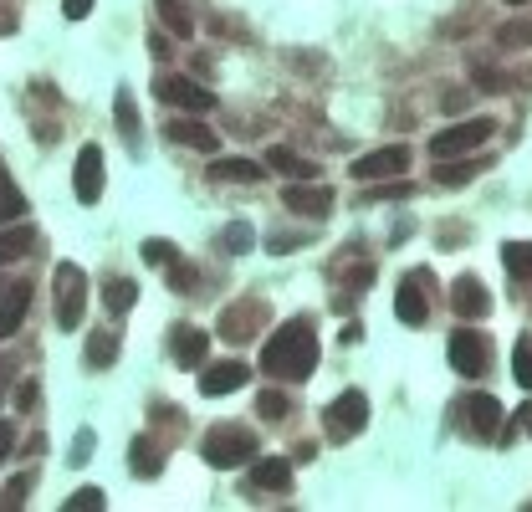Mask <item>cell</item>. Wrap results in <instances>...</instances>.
<instances>
[{"mask_svg":"<svg viewBox=\"0 0 532 512\" xmlns=\"http://www.w3.org/2000/svg\"><path fill=\"white\" fill-rule=\"evenodd\" d=\"M318 369V333L307 318H287L272 338L261 344V374H272V379H313Z\"/></svg>","mask_w":532,"mask_h":512,"instance_id":"cell-1","label":"cell"},{"mask_svg":"<svg viewBox=\"0 0 532 512\" xmlns=\"http://www.w3.org/2000/svg\"><path fill=\"white\" fill-rule=\"evenodd\" d=\"M200 456L215 466V472H231V466H246L256 456V436L246 431V425H215V431L205 436Z\"/></svg>","mask_w":532,"mask_h":512,"instance_id":"cell-2","label":"cell"},{"mask_svg":"<svg viewBox=\"0 0 532 512\" xmlns=\"http://www.w3.org/2000/svg\"><path fill=\"white\" fill-rule=\"evenodd\" d=\"M492 134H497V123H492V118H466V123H451V128H440V134L430 139V159H461V154L481 149Z\"/></svg>","mask_w":532,"mask_h":512,"instance_id":"cell-3","label":"cell"},{"mask_svg":"<svg viewBox=\"0 0 532 512\" xmlns=\"http://www.w3.org/2000/svg\"><path fill=\"white\" fill-rule=\"evenodd\" d=\"M52 287H57V323L72 333L82 323V313H87V272L77 262H62L52 272Z\"/></svg>","mask_w":532,"mask_h":512,"instance_id":"cell-4","label":"cell"},{"mask_svg":"<svg viewBox=\"0 0 532 512\" xmlns=\"http://www.w3.org/2000/svg\"><path fill=\"white\" fill-rule=\"evenodd\" d=\"M364 425H369V395H364V390H343V395L328 405V436H333V441L359 436Z\"/></svg>","mask_w":532,"mask_h":512,"instance_id":"cell-5","label":"cell"},{"mask_svg":"<svg viewBox=\"0 0 532 512\" xmlns=\"http://www.w3.org/2000/svg\"><path fill=\"white\" fill-rule=\"evenodd\" d=\"M405 169H410V149L389 144V149H374L364 159H353V180H399Z\"/></svg>","mask_w":532,"mask_h":512,"instance_id":"cell-6","label":"cell"},{"mask_svg":"<svg viewBox=\"0 0 532 512\" xmlns=\"http://www.w3.org/2000/svg\"><path fill=\"white\" fill-rule=\"evenodd\" d=\"M72 190L82 205H98L103 200V149L98 144H82L77 169H72Z\"/></svg>","mask_w":532,"mask_h":512,"instance_id":"cell-7","label":"cell"},{"mask_svg":"<svg viewBox=\"0 0 532 512\" xmlns=\"http://www.w3.org/2000/svg\"><path fill=\"white\" fill-rule=\"evenodd\" d=\"M154 93H159L164 103H174V108H190V113H210V108H215V93L200 88V82H190V77H159Z\"/></svg>","mask_w":532,"mask_h":512,"instance_id":"cell-8","label":"cell"},{"mask_svg":"<svg viewBox=\"0 0 532 512\" xmlns=\"http://www.w3.org/2000/svg\"><path fill=\"white\" fill-rule=\"evenodd\" d=\"M282 200H287V210H297V216H313V221H323L328 210H333V190H328V185H313V180H292V185L282 190Z\"/></svg>","mask_w":532,"mask_h":512,"instance_id":"cell-9","label":"cell"},{"mask_svg":"<svg viewBox=\"0 0 532 512\" xmlns=\"http://www.w3.org/2000/svg\"><path fill=\"white\" fill-rule=\"evenodd\" d=\"M451 364H456V374H486V364H492V349H486V338L481 333H471V328H461L456 338H451Z\"/></svg>","mask_w":532,"mask_h":512,"instance_id":"cell-10","label":"cell"},{"mask_svg":"<svg viewBox=\"0 0 532 512\" xmlns=\"http://www.w3.org/2000/svg\"><path fill=\"white\" fill-rule=\"evenodd\" d=\"M251 379V369L241 364V359H226V364H210L205 374H200V395H210V400H220V395H236L241 384Z\"/></svg>","mask_w":532,"mask_h":512,"instance_id":"cell-11","label":"cell"},{"mask_svg":"<svg viewBox=\"0 0 532 512\" xmlns=\"http://www.w3.org/2000/svg\"><path fill=\"white\" fill-rule=\"evenodd\" d=\"M26 308H31V287L26 282H0V338H11L21 328Z\"/></svg>","mask_w":532,"mask_h":512,"instance_id":"cell-12","label":"cell"},{"mask_svg":"<svg viewBox=\"0 0 532 512\" xmlns=\"http://www.w3.org/2000/svg\"><path fill=\"white\" fill-rule=\"evenodd\" d=\"M451 308L471 323V318H486L492 313V297H486V287H481V277H461L456 287H451Z\"/></svg>","mask_w":532,"mask_h":512,"instance_id":"cell-13","label":"cell"},{"mask_svg":"<svg viewBox=\"0 0 532 512\" xmlns=\"http://www.w3.org/2000/svg\"><path fill=\"white\" fill-rule=\"evenodd\" d=\"M205 349H210V333H200V328H174V338H169L174 364H185V369L205 364Z\"/></svg>","mask_w":532,"mask_h":512,"instance_id":"cell-14","label":"cell"},{"mask_svg":"<svg viewBox=\"0 0 532 512\" xmlns=\"http://www.w3.org/2000/svg\"><path fill=\"white\" fill-rule=\"evenodd\" d=\"M251 482L261 487V492H292V466L282 461V456H251Z\"/></svg>","mask_w":532,"mask_h":512,"instance_id":"cell-15","label":"cell"},{"mask_svg":"<svg viewBox=\"0 0 532 512\" xmlns=\"http://www.w3.org/2000/svg\"><path fill=\"white\" fill-rule=\"evenodd\" d=\"M394 318H399V323H410V328H420V323L430 318V303H425V292L415 287V277H410V282H399V292H394Z\"/></svg>","mask_w":532,"mask_h":512,"instance_id":"cell-16","label":"cell"},{"mask_svg":"<svg viewBox=\"0 0 532 512\" xmlns=\"http://www.w3.org/2000/svg\"><path fill=\"white\" fill-rule=\"evenodd\" d=\"M466 425H471L476 436H497V425H502V405H497L492 395L466 400Z\"/></svg>","mask_w":532,"mask_h":512,"instance_id":"cell-17","label":"cell"},{"mask_svg":"<svg viewBox=\"0 0 532 512\" xmlns=\"http://www.w3.org/2000/svg\"><path fill=\"white\" fill-rule=\"evenodd\" d=\"M169 139H174V144H190V149H200V154H215V149H220V139L210 134V128H200V123H190V118H174V123H169Z\"/></svg>","mask_w":532,"mask_h":512,"instance_id":"cell-18","label":"cell"},{"mask_svg":"<svg viewBox=\"0 0 532 512\" xmlns=\"http://www.w3.org/2000/svg\"><path fill=\"white\" fill-rule=\"evenodd\" d=\"M210 180H220V185H256L261 180V164L256 159H215V169H210Z\"/></svg>","mask_w":532,"mask_h":512,"instance_id":"cell-19","label":"cell"},{"mask_svg":"<svg viewBox=\"0 0 532 512\" xmlns=\"http://www.w3.org/2000/svg\"><path fill=\"white\" fill-rule=\"evenodd\" d=\"M154 11H159V21L169 26V36H180V41L195 36V21H190V11L180 6V0H154Z\"/></svg>","mask_w":532,"mask_h":512,"instance_id":"cell-20","label":"cell"},{"mask_svg":"<svg viewBox=\"0 0 532 512\" xmlns=\"http://www.w3.org/2000/svg\"><path fill=\"white\" fill-rule=\"evenodd\" d=\"M31 241H36V236H31V226H11V221H6V231H0V267H11L16 256H26V251H31Z\"/></svg>","mask_w":532,"mask_h":512,"instance_id":"cell-21","label":"cell"},{"mask_svg":"<svg viewBox=\"0 0 532 512\" xmlns=\"http://www.w3.org/2000/svg\"><path fill=\"white\" fill-rule=\"evenodd\" d=\"M266 169H277V175H287V180H313V175H318V164H307V159H297V154H287V149L266 154Z\"/></svg>","mask_w":532,"mask_h":512,"instance_id":"cell-22","label":"cell"},{"mask_svg":"<svg viewBox=\"0 0 532 512\" xmlns=\"http://www.w3.org/2000/svg\"><path fill=\"white\" fill-rule=\"evenodd\" d=\"M21 210H26V195L16 190V180L6 175V169H0V226H6V221H21Z\"/></svg>","mask_w":532,"mask_h":512,"instance_id":"cell-23","label":"cell"},{"mask_svg":"<svg viewBox=\"0 0 532 512\" xmlns=\"http://www.w3.org/2000/svg\"><path fill=\"white\" fill-rule=\"evenodd\" d=\"M118 359V333H93V338H87V364H93V369H108Z\"/></svg>","mask_w":532,"mask_h":512,"instance_id":"cell-24","label":"cell"},{"mask_svg":"<svg viewBox=\"0 0 532 512\" xmlns=\"http://www.w3.org/2000/svg\"><path fill=\"white\" fill-rule=\"evenodd\" d=\"M502 267L522 282V277H532V241H507L502 246Z\"/></svg>","mask_w":532,"mask_h":512,"instance_id":"cell-25","label":"cell"},{"mask_svg":"<svg viewBox=\"0 0 532 512\" xmlns=\"http://www.w3.org/2000/svg\"><path fill=\"white\" fill-rule=\"evenodd\" d=\"M103 303H108V313H128L133 303H139V287H133L128 277H113L108 292H103Z\"/></svg>","mask_w":532,"mask_h":512,"instance_id":"cell-26","label":"cell"},{"mask_svg":"<svg viewBox=\"0 0 532 512\" xmlns=\"http://www.w3.org/2000/svg\"><path fill=\"white\" fill-rule=\"evenodd\" d=\"M113 113H118L123 139H128V144H139V113H133V93H128V88H118V98H113Z\"/></svg>","mask_w":532,"mask_h":512,"instance_id":"cell-27","label":"cell"},{"mask_svg":"<svg viewBox=\"0 0 532 512\" xmlns=\"http://www.w3.org/2000/svg\"><path fill=\"white\" fill-rule=\"evenodd\" d=\"M128 451H133V461H128V466H133V477H159V466H164V461H159V451H154L144 436L133 441Z\"/></svg>","mask_w":532,"mask_h":512,"instance_id":"cell-28","label":"cell"},{"mask_svg":"<svg viewBox=\"0 0 532 512\" xmlns=\"http://www.w3.org/2000/svg\"><path fill=\"white\" fill-rule=\"evenodd\" d=\"M512 379L522 384V390H532V338H517V349H512Z\"/></svg>","mask_w":532,"mask_h":512,"instance_id":"cell-29","label":"cell"},{"mask_svg":"<svg viewBox=\"0 0 532 512\" xmlns=\"http://www.w3.org/2000/svg\"><path fill=\"white\" fill-rule=\"evenodd\" d=\"M256 415H261V420H287V395H282V390H261Z\"/></svg>","mask_w":532,"mask_h":512,"instance_id":"cell-30","label":"cell"},{"mask_svg":"<svg viewBox=\"0 0 532 512\" xmlns=\"http://www.w3.org/2000/svg\"><path fill=\"white\" fill-rule=\"evenodd\" d=\"M103 507H108V497L98 487H82L77 497H67V512H103Z\"/></svg>","mask_w":532,"mask_h":512,"instance_id":"cell-31","label":"cell"},{"mask_svg":"<svg viewBox=\"0 0 532 512\" xmlns=\"http://www.w3.org/2000/svg\"><path fill=\"white\" fill-rule=\"evenodd\" d=\"M440 164H446V159H440ZM476 175H481L476 164H446V169H440V185H466V180H476Z\"/></svg>","mask_w":532,"mask_h":512,"instance_id":"cell-32","label":"cell"},{"mask_svg":"<svg viewBox=\"0 0 532 512\" xmlns=\"http://www.w3.org/2000/svg\"><path fill=\"white\" fill-rule=\"evenodd\" d=\"M144 262H149V267H169V262H174V246H169V241H159V236H154V241H144Z\"/></svg>","mask_w":532,"mask_h":512,"instance_id":"cell-33","label":"cell"},{"mask_svg":"<svg viewBox=\"0 0 532 512\" xmlns=\"http://www.w3.org/2000/svg\"><path fill=\"white\" fill-rule=\"evenodd\" d=\"M497 41H502V47H527V41H532V26H522V21H507V26L497 31Z\"/></svg>","mask_w":532,"mask_h":512,"instance_id":"cell-34","label":"cell"},{"mask_svg":"<svg viewBox=\"0 0 532 512\" xmlns=\"http://www.w3.org/2000/svg\"><path fill=\"white\" fill-rule=\"evenodd\" d=\"M72 466H82V461H93V431H82L77 441H72V456H67Z\"/></svg>","mask_w":532,"mask_h":512,"instance_id":"cell-35","label":"cell"},{"mask_svg":"<svg viewBox=\"0 0 532 512\" xmlns=\"http://www.w3.org/2000/svg\"><path fill=\"white\" fill-rule=\"evenodd\" d=\"M220 241H226L231 251H246V246H251V226H246V221H236V226H231L226 236H220Z\"/></svg>","mask_w":532,"mask_h":512,"instance_id":"cell-36","label":"cell"},{"mask_svg":"<svg viewBox=\"0 0 532 512\" xmlns=\"http://www.w3.org/2000/svg\"><path fill=\"white\" fill-rule=\"evenodd\" d=\"M62 16L67 21H87L93 16V0H62Z\"/></svg>","mask_w":532,"mask_h":512,"instance_id":"cell-37","label":"cell"},{"mask_svg":"<svg viewBox=\"0 0 532 512\" xmlns=\"http://www.w3.org/2000/svg\"><path fill=\"white\" fill-rule=\"evenodd\" d=\"M169 282H174V287L185 292V287L195 282V267H185V262H169Z\"/></svg>","mask_w":532,"mask_h":512,"instance_id":"cell-38","label":"cell"},{"mask_svg":"<svg viewBox=\"0 0 532 512\" xmlns=\"http://www.w3.org/2000/svg\"><path fill=\"white\" fill-rule=\"evenodd\" d=\"M11 446H16V425H11V420H0V466H6Z\"/></svg>","mask_w":532,"mask_h":512,"instance_id":"cell-39","label":"cell"},{"mask_svg":"<svg viewBox=\"0 0 532 512\" xmlns=\"http://www.w3.org/2000/svg\"><path fill=\"white\" fill-rule=\"evenodd\" d=\"M369 277H374V267H359V272H348V287H369Z\"/></svg>","mask_w":532,"mask_h":512,"instance_id":"cell-40","label":"cell"},{"mask_svg":"<svg viewBox=\"0 0 532 512\" xmlns=\"http://www.w3.org/2000/svg\"><path fill=\"white\" fill-rule=\"evenodd\" d=\"M517 425H522V431H527V436H532V400H527V405H522V410H517Z\"/></svg>","mask_w":532,"mask_h":512,"instance_id":"cell-41","label":"cell"},{"mask_svg":"<svg viewBox=\"0 0 532 512\" xmlns=\"http://www.w3.org/2000/svg\"><path fill=\"white\" fill-rule=\"evenodd\" d=\"M502 6H527V0H502Z\"/></svg>","mask_w":532,"mask_h":512,"instance_id":"cell-42","label":"cell"}]
</instances>
